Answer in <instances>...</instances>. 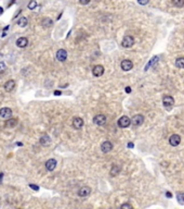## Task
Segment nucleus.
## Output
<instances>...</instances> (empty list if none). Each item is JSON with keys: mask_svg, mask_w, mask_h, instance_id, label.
Here are the masks:
<instances>
[{"mask_svg": "<svg viewBox=\"0 0 184 209\" xmlns=\"http://www.w3.org/2000/svg\"><path fill=\"white\" fill-rule=\"evenodd\" d=\"M121 45L124 48H130V47H132L134 45V38L132 36H124Z\"/></svg>", "mask_w": 184, "mask_h": 209, "instance_id": "f257e3e1", "label": "nucleus"}, {"mask_svg": "<svg viewBox=\"0 0 184 209\" xmlns=\"http://www.w3.org/2000/svg\"><path fill=\"white\" fill-rule=\"evenodd\" d=\"M130 124H131V120H130V119L127 116H122L118 120V127H122V129H124V127H129Z\"/></svg>", "mask_w": 184, "mask_h": 209, "instance_id": "f03ea898", "label": "nucleus"}, {"mask_svg": "<svg viewBox=\"0 0 184 209\" xmlns=\"http://www.w3.org/2000/svg\"><path fill=\"white\" fill-rule=\"evenodd\" d=\"M11 116H12V110H11L10 108L5 107V108H1L0 109V117L1 118L9 120V119H11Z\"/></svg>", "mask_w": 184, "mask_h": 209, "instance_id": "7ed1b4c3", "label": "nucleus"}, {"mask_svg": "<svg viewBox=\"0 0 184 209\" xmlns=\"http://www.w3.org/2000/svg\"><path fill=\"white\" fill-rule=\"evenodd\" d=\"M120 68H121L122 71H130L133 68V63H132L131 60H124L120 64Z\"/></svg>", "mask_w": 184, "mask_h": 209, "instance_id": "20e7f679", "label": "nucleus"}, {"mask_svg": "<svg viewBox=\"0 0 184 209\" xmlns=\"http://www.w3.org/2000/svg\"><path fill=\"white\" fill-rule=\"evenodd\" d=\"M93 122L97 125H103L106 122V117L104 116V115H97V116L93 118Z\"/></svg>", "mask_w": 184, "mask_h": 209, "instance_id": "39448f33", "label": "nucleus"}, {"mask_svg": "<svg viewBox=\"0 0 184 209\" xmlns=\"http://www.w3.org/2000/svg\"><path fill=\"white\" fill-rule=\"evenodd\" d=\"M169 143H170L171 146H178L179 144L181 143V136L178 135V134H173L169 138Z\"/></svg>", "mask_w": 184, "mask_h": 209, "instance_id": "423d86ee", "label": "nucleus"}, {"mask_svg": "<svg viewBox=\"0 0 184 209\" xmlns=\"http://www.w3.org/2000/svg\"><path fill=\"white\" fill-rule=\"evenodd\" d=\"M143 122H144V117L141 116V115H136V116H134L132 119H131V123H132L133 125H136V127L141 125Z\"/></svg>", "mask_w": 184, "mask_h": 209, "instance_id": "0eeeda50", "label": "nucleus"}, {"mask_svg": "<svg viewBox=\"0 0 184 209\" xmlns=\"http://www.w3.org/2000/svg\"><path fill=\"white\" fill-rule=\"evenodd\" d=\"M92 73H93L94 76L97 77L102 76L103 74H104V68L102 66H95L93 68V70H92Z\"/></svg>", "mask_w": 184, "mask_h": 209, "instance_id": "6e6552de", "label": "nucleus"}, {"mask_svg": "<svg viewBox=\"0 0 184 209\" xmlns=\"http://www.w3.org/2000/svg\"><path fill=\"white\" fill-rule=\"evenodd\" d=\"M56 59L61 62H63L67 59V52H66V50L64 49H60L58 50V52H56Z\"/></svg>", "mask_w": 184, "mask_h": 209, "instance_id": "1a4fd4ad", "label": "nucleus"}, {"mask_svg": "<svg viewBox=\"0 0 184 209\" xmlns=\"http://www.w3.org/2000/svg\"><path fill=\"white\" fill-rule=\"evenodd\" d=\"M162 104L165 107H167V108H170L171 106L174 104V99L171 97V96H165L163 99H162Z\"/></svg>", "mask_w": 184, "mask_h": 209, "instance_id": "9d476101", "label": "nucleus"}, {"mask_svg": "<svg viewBox=\"0 0 184 209\" xmlns=\"http://www.w3.org/2000/svg\"><path fill=\"white\" fill-rule=\"evenodd\" d=\"M112 148H113V144L111 142H108V141L103 142L102 145H101V149H102L103 153H108V151L112 150Z\"/></svg>", "mask_w": 184, "mask_h": 209, "instance_id": "9b49d317", "label": "nucleus"}, {"mask_svg": "<svg viewBox=\"0 0 184 209\" xmlns=\"http://www.w3.org/2000/svg\"><path fill=\"white\" fill-rule=\"evenodd\" d=\"M17 124H19V120H17L16 118H11V119H9V120H7V121H5V127L11 129V127H16Z\"/></svg>", "mask_w": 184, "mask_h": 209, "instance_id": "f8f14e48", "label": "nucleus"}, {"mask_svg": "<svg viewBox=\"0 0 184 209\" xmlns=\"http://www.w3.org/2000/svg\"><path fill=\"white\" fill-rule=\"evenodd\" d=\"M56 167V160L55 159H49L46 162V169L48 171H53Z\"/></svg>", "mask_w": 184, "mask_h": 209, "instance_id": "ddd939ff", "label": "nucleus"}, {"mask_svg": "<svg viewBox=\"0 0 184 209\" xmlns=\"http://www.w3.org/2000/svg\"><path fill=\"white\" fill-rule=\"evenodd\" d=\"M90 193H91V188H90V187H89V186H83V187H81L80 190H79L78 195H79L80 197H86V196H88Z\"/></svg>", "mask_w": 184, "mask_h": 209, "instance_id": "4468645a", "label": "nucleus"}, {"mask_svg": "<svg viewBox=\"0 0 184 209\" xmlns=\"http://www.w3.org/2000/svg\"><path fill=\"white\" fill-rule=\"evenodd\" d=\"M27 45H28V39L26 37H20L16 40V46L20 48H25Z\"/></svg>", "mask_w": 184, "mask_h": 209, "instance_id": "2eb2a0df", "label": "nucleus"}, {"mask_svg": "<svg viewBox=\"0 0 184 209\" xmlns=\"http://www.w3.org/2000/svg\"><path fill=\"white\" fill-rule=\"evenodd\" d=\"M15 87V82L13 81V80H10V81H8V82L5 84V92H8V93H10L12 92L13 89Z\"/></svg>", "mask_w": 184, "mask_h": 209, "instance_id": "dca6fc26", "label": "nucleus"}, {"mask_svg": "<svg viewBox=\"0 0 184 209\" xmlns=\"http://www.w3.org/2000/svg\"><path fill=\"white\" fill-rule=\"evenodd\" d=\"M82 125H83V120L81 119V118H74L73 119V127H75V129H80V127H82Z\"/></svg>", "mask_w": 184, "mask_h": 209, "instance_id": "f3484780", "label": "nucleus"}, {"mask_svg": "<svg viewBox=\"0 0 184 209\" xmlns=\"http://www.w3.org/2000/svg\"><path fill=\"white\" fill-rule=\"evenodd\" d=\"M39 141H40V144H41L42 146H48V145H50V143H51V139H50V137H49L48 135H42Z\"/></svg>", "mask_w": 184, "mask_h": 209, "instance_id": "a211bd4d", "label": "nucleus"}, {"mask_svg": "<svg viewBox=\"0 0 184 209\" xmlns=\"http://www.w3.org/2000/svg\"><path fill=\"white\" fill-rule=\"evenodd\" d=\"M27 23H28L27 17H22L19 19V21H17V25H19V26H21V27H25V26L27 25Z\"/></svg>", "mask_w": 184, "mask_h": 209, "instance_id": "6ab92c4d", "label": "nucleus"}, {"mask_svg": "<svg viewBox=\"0 0 184 209\" xmlns=\"http://www.w3.org/2000/svg\"><path fill=\"white\" fill-rule=\"evenodd\" d=\"M157 61H158V57H154V58H152V60L145 66V69H144V70H145V71H147V70H148L151 66H153L154 64H155V63H156Z\"/></svg>", "mask_w": 184, "mask_h": 209, "instance_id": "aec40b11", "label": "nucleus"}, {"mask_svg": "<svg viewBox=\"0 0 184 209\" xmlns=\"http://www.w3.org/2000/svg\"><path fill=\"white\" fill-rule=\"evenodd\" d=\"M175 66L179 68V69H183L184 68V58L181 57V58H178L175 60Z\"/></svg>", "mask_w": 184, "mask_h": 209, "instance_id": "412c9836", "label": "nucleus"}, {"mask_svg": "<svg viewBox=\"0 0 184 209\" xmlns=\"http://www.w3.org/2000/svg\"><path fill=\"white\" fill-rule=\"evenodd\" d=\"M42 26L43 27H50V26H52V21H51V19L44 17L42 20Z\"/></svg>", "mask_w": 184, "mask_h": 209, "instance_id": "4be33fe9", "label": "nucleus"}, {"mask_svg": "<svg viewBox=\"0 0 184 209\" xmlns=\"http://www.w3.org/2000/svg\"><path fill=\"white\" fill-rule=\"evenodd\" d=\"M119 172H120V167L119 165H114L111 170V174L112 176H117Z\"/></svg>", "mask_w": 184, "mask_h": 209, "instance_id": "5701e85b", "label": "nucleus"}, {"mask_svg": "<svg viewBox=\"0 0 184 209\" xmlns=\"http://www.w3.org/2000/svg\"><path fill=\"white\" fill-rule=\"evenodd\" d=\"M172 5L175 7H178V8H181V7L184 6V0H173Z\"/></svg>", "mask_w": 184, "mask_h": 209, "instance_id": "b1692460", "label": "nucleus"}, {"mask_svg": "<svg viewBox=\"0 0 184 209\" xmlns=\"http://www.w3.org/2000/svg\"><path fill=\"white\" fill-rule=\"evenodd\" d=\"M177 199L180 204H184V193H178L177 194Z\"/></svg>", "mask_w": 184, "mask_h": 209, "instance_id": "393cba45", "label": "nucleus"}, {"mask_svg": "<svg viewBox=\"0 0 184 209\" xmlns=\"http://www.w3.org/2000/svg\"><path fill=\"white\" fill-rule=\"evenodd\" d=\"M28 9H30V10H32V9H35L36 7H37V2L35 1V0H32V1H30L29 3H28Z\"/></svg>", "mask_w": 184, "mask_h": 209, "instance_id": "a878e982", "label": "nucleus"}, {"mask_svg": "<svg viewBox=\"0 0 184 209\" xmlns=\"http://www.w3.org/2000/svg\"><path fill=\"white\" fill-rule=\"evenodd\" d=\"M7 70V66H5V63L3 61H0V73H2V72H5Z\"/></svg>", "mask_w": 184, "mask_h": 209, "instance_id": "bb28decb", "label": "nucleus"}, {"mask_svg": "<svg viewBox=\"0 0 184 209\" xmlns=\"http://www.w3.org/2000/svg\"><path fill=\"white\" fill-rule=\"evenodd\" d=\"M120 209H132V206H131L130 204H128V203H124V204H122V205H121Z\"/></svg>", "mask_w": 184, "mask_h": 209, "instance_id": "cd10ccee", "label": "nucleus"}, {"mask_svg": "<svg viewBox=\"0 0 184 209\" xmlns=\"http://www.w3.org/2000/svg\"><path fill=\"white\" fill-rule=\"evenodd\" d=\"M29 187L32 188V190H35V191H39V186L35 185V184H29Z\"/></svg>", "mask_w": 184, "mask_h": 209, "instance_id": "c85d7f7f", "label": "nucleus"}, {"mask_svg": "<svg viewBox=\"0 0 184 209\" xmlns=\"http://www.w3.org/2000/svg\"><path fill=\"white\" fill-rule=\"evenodd\" d=\"M139 3H140V5H147V3H148V0H143V1L139 0Z\"/></svg>", "mask_w": 184, "mask_h": 209, "instance_id": "c756f323", "label": "nucleus"}, {"mask_svg": "<svg viewBox=\"0 0 184 209\" xmlns=\"http://www.w3.org/2000/svg\"><path fill=\"white\" fill-rule=\"evenodd\" d=\"M79 2H80L81 5H88L90 1H89V0H86V1H79Z\"/></svg>", "mask_w": 184, "mask_h": 209, "instance_id": "7c9ffc66", "label": "nucleus"}, {"mask_svg": "<svg viewBox=\"0 0 184 209\" xmlns=\"http://www.w3.org/2000/svg\"><path fill=\"white\" fill-rule=\"evenodd\" d=\"M126 93H127V94L131 93V88H130L129 86H127V87H126Z\"/></svg>", "mask_w": 184, "mask_h": 209, "instance_id": "2f4dec72", "label": "nucleus"}, {"mask_svg": "<svg viewBox=\"0 0 184 209\" xmlns=\"http://www.w3.org/2000/svg\"><path fill=\"white\" fill-rule=\"evenodd\" d=\"M128 147H129V148H133L134 145H133V143H128Z\"/></svg>", "mask_w": 184, "mask_h": 209, "instance_id": "473e14b6", "label": "nucleus"}, {"mask_svg": "<svg viewBox=\"0 0 184 209\" xmlns=\"http://www.w3.org/2000/svg\"><path fill=\"white\" fill-rule=\"evenodd\" d=\"M166 195H167V197H169V198L172 197V194H171L170 192H167V193H166Z\"/></svg>", "mask_w": 184, "mask_h": 209, "instance_id": "72a5a7b5", "label": "nucleus"}, {"mask_svg": "<svg viewBox=\"0 0 184 209\" xmlns=\"http://www.w3.org/2000/svg\"><path fill=\"white\" fill-rule=\"evenodd\" d=\"M54 95L59 96V95H61V92H60V90H55V92H54Z\"/></svg>", "mask_w": 184, "mask_h": 209, "instance_id": "f704fd0d", "label": "nucleus"}, {"mask_svg": "<svg viewBox=\"0 0 184 209\" xmlns=\"http://www.w3.org/2000/svg\"><path fill=\"white\" fill-rule=\"evenodd\" d=\"M2 12H3V9L0 7V14H2Z\"/></svg>", "mask_w": 184, "mask_h": 209, "instance_id": "c9c22d12", "label": "nucleus"}, {"mask_svg": "<svg viewBox=\"0 0 184 209\" xmlns=\"http://www.w3.org/2000/svg\"><path fill=\"white\" fill-rule=\"evenodd\" d=\"M15 209H21V208H15Z\"/></svg>", "mask_w": 184, "mask_h": 209, "instance_id": "e433bc0d", "label": "nucleus"}]
</instances>
